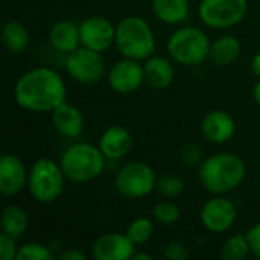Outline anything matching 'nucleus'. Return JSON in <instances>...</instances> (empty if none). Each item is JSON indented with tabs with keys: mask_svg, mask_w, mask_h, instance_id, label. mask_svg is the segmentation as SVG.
<instances>
[{
	"mask_svg": "<svg viewBox=\"0 0 260 260\" xmlns=\"http://www.w3.org/2000/svg\"><path fill=\"white\" fill-rule=\"evenodd\" d=\"M133 145H134V139H133L131 131L120 125L108 126L102 133L99 143H98L105 158L111 161L126 157L129 151L133 149Z\"/></svg>",
	"mask_w": 260,
	"mask_h": 260,
	"instance_id": "dca6fc26",
	"label": "nucleus"
},
{
	"mask_svg": "<svg viewBox=\"0 0 260 260\" xmlns=\"http://www.w3.org/2000/svg\"><path fill=\"white\" fill-rule=\"evenodd\" d=\"M52 125L59 136L66 139H78L84 133L85 119L78 107L64 102L52 111Z\"/></svg>",
	"mask_w": 260,
	"mask_h": 260,
	"instance_id": "f3484780",
	"label": "nucleus"
},
{
	"mask_svg": "<svg viewBox=\"0 0 260 260\" xmlns=\"http://www.w3.org/2000/svg\"><path fill=\"white\" fill-rule=\"evenodd\" d=\"M49 41L50 46L64 55L72 53L81 46V32L79 24L70 20H59L56 21L49 30Z\"/></svg>",
	"mask_w": 260,
	"mask_h": 260,
	"instance_id": "a211bd4d",
	"label": "nucleus"
},
{
	"mask_svg": "<svg viewBox=\"0 0 260 260\" xmlns=\"http://www.w3.org/2000/svg\"><path fill=\"white\" fill-rule=\"evenodd\" d=\"M17 253H18L17 239L6 233H2L0 235V257L2 260H17Z\"/></svg>",
	"mask_w": 260,
	"mask_h": 260,
	"instance_id": "c756f323",
	"label": "nucleus"
},
{
	"mask_svg": "<svg viewBox=\"0 0 260 260\" xmlns=\"http://www.w3.org/2000/svg\"><path fill=\"white\" fill-rule=\"evenodd\" d=\"M105 160L99 146L88 142H76L62 152L59 165L69 181L82 184L102 175Z\"/></svg>",
	"mask_w": 260,
	"mask_h": 260,
	"instance_id": "20e7f679",
	"label": "nucleus"
},
{
	"mask_svg": "<svg viewBox=\"0 0 260 260\" xmlns=\"http://www.w3.org/2000/svg\"><path fill=\"white\" fill-rule=\"evenodd\" d=\"M247 238L250 242V248H251V254L260 260V222L254 224L248 232H247Z\"/></svg>",
	"mask_w": 260,
	"mask_h": 260,
	"instance_id": "2f4dec72",
	"label": "nucleus"
},
{
	"mask_svg": "<svg viewBox=\"0 0 260 260\" xmlns=\"http://www.w3.org/2000/svg\"><path fill=\"white\" fill-rule=\"evenodd\" d=\"M29 171L23 160L12 154L0 158V190L5 197H15L27 187Z\"/></svg>",
	"mask_w": 260,
	"mask_h": 260,
	"instance_id": "4468645a",
	"label": "nucleus"
},
{
	"mask_svg": "<svg viewBox=\"0 0 260 260\" xmlns=\"http://www.w3.org/2000/svg\"><path fill=\"white\" fill-rule=\"evenodd\" d=\"M2 41L8 52L12 55L23 53L30 43V35L27 27L18 20H8L2 29Z\"/></svg>",
	"mask_w": 260,
	"mask_h": 260,
	"instance_id": "4be33fe9",
	"label": "nucleus"
},
{
	"mask_svg": "<svg viewBox=\"0 0 260 260\" xmlns=\"http://www.w3.org/2000/svg\"><path fill=\"white\" fill-rule=\"evenodd\" d=\"M210 44L207 34L193 26H184L171 34L168 38V53L171 59L181 66H200L209 58Z\"/></svg>",
	"mask_w": 260,
	"mask_h": 260,
	"instance_id": "39448f33",
	"label": "nucleus"
},
{
	"mask_svg": "<svg viewBox=\"0 0 260 260\" xmlns=\"http://www.w3.org/2000/svg\"><path fill=\"white\" fill-rule=\"evenodd\" d=\"M251 254L250 242L247 238V233H235L230 238L225 239L221 256L225 260H244Z\"/></svg>",
	"mask_w": 260,
	"mask_h": 260,
	"instance_id": "b1692460",
	"label": "nucleus"
},
{
	"mask_svg": "<svg viewBox=\"0 0 260 260\" xmlns=\"http://www.w3.org/2000/svg\"><path fill=\"white\" fill-rule=\"evenodd\" d=\"M238 218L236 204L225 195H213L200 210V221L210 233L229 232Z\"/></svg>",
	"mask_w": 260,
	"mask_h": 260,
	"instance_id": "9d476101",
	"label": "nucleus"
},
{
	"mask_svg": "<svg viewBox=\"0 0 260 260\" xmlns=\"http://www.w3.org/2000/svg\"><path fill=\"white\" fill-rule=\"evenodd\" d=\"M163 256L169 260H186L189 257V250L184 244L172 241L165 247Z\"/></svg>",
	"mask_w": 260,
	"mask_h": 260,
	"instance_id": "7c9ffc66",
	"label": "nucleus"
},
{
	"mask_svg": "<svg viewBox=\"0 0 260 260\" xmlns=\"http://www.w3.org/2000/svg\"><path fill=\"white\" fill-rule=\"evenodd\" d=\"M242 53V43L235 35H221L210 44L209 58L219 67L232 66Z\"/></svg>",
	"mask_w": 260,
	"mask_h": 260,
	"instance_id": "aec40b11",
	"label": "nucleus"
},
{
	"mask_svg": "<svg viewBox=\"0 0 260 260\" xmlns=\"http://www.w3.org/2000/svg\"><path fill=\"white\" fill-rule=\"evenodd\" d=\"M136 247L126 233L108 232L94 239L91 256L96 260H131L136 254Z\"/></svg>",
	"mask_w": 260,
	"mask_h": 260,
	"instance_id": "ddd939ff",
	"label": "nucleus"
},
{
	"mask_svg": "<svg viewBox=\"0 0 260 260\" xmlns=\"http://www.w3.org/2000/svg\"><path fill=\"white\" fill-rule=\"evenodd\" d=\"M59 260H85V254L78 248H67L59 254Z\"/></svg>",
	"mask_w": 260,
	"mask_h": 260,
	"instance_id": "473e14b6",
	"label": "nucleus"
},
{
	"mask_svg": "<svg viewBox=\"0 0 260 260\" xmlns=\"http://www.w3.org/2000/svg\"><path fill=\"white\" fill-rule=\"evenodd\" d=\"M134 260H151L152 259V256L151 254H148V253H137L136 251V254H134Z\"/></svg>",
	"mask_w": 260,
	"mask_h": 260,
	"instance_id": "c9c22d12",
	"label": "nucleus"
},
{
	"mask_svg": "<svg viewBox=\"0 0 260 260\" xmlns=\"http://www.w3.org/2000/svg\"><path fill=\"white\" fill-rule=\"evenodd\" d=\"M66 180L59 163L52 158H40L34 161L29 169L27 190L35 201L50 204L62 195Z\"/></svg>",
	"mask_w": 260,
	"mask_h": 260,
	"instance_id": "423d86ee",
	"label": "nucleus"
},
{
	"mask_svg": "<svg viewBox=\"0 0 260 260\" xmlns=\"http://www.w3.org/2000/svg\"><path fill=\"white\" fill-rule=\"evenodd\" d=\"M259 137H260V123H259Z\"/></svg>",
	"mask_w": 260,
	"mask_h": 260,
	"instance_id": "e433bc0d",
	"label": "nucleus"
},
{
	"mask_svg": "<svg viewBox=\"0 0 260 260\" xmlns=\"http://www.w3.org/2000/svg\"><path fill=\"white\" fill-rule=\"evenodd\" d=\"M152 216L161 225H174V224H177L180 221L181 210L174 201H171L168 198L166 201H160V203H157L154 206Z\"/></svg>",
	"mask_w": 260,
	"mask_h": 260,
	"instance_id": "a878e982",
	"label": "nucleus"
},
{
	"mask_svg": "<svg viewBox=\"0 0 260 260\" xmlns=\"http://www.w3.org/2000/svg\"><path fill=\"white\" fill-rule=\"evenodd\" d=\"M114 44L122 56L137 61L151 58L157 47L151 24L140 15H128L117 23Z\"/></svg>",
	"mask_w": 260,
	"mask_h": 260,
	"instance_id": "7ed1b4c3",
	"label": "nucleus"
},
{
	"mask_svg": "<svg viewBox=\"0 0 260 260\" xmlns=\"http://www.w3.org/2000/svg\"><path fill=\"white\" fill-rule=\"evenodd\" d=\"M29 227V216L21 206L9 204L2 212V233L20 239Z\"/></svg>",
	"mask_w": 260,
	"mask_h": 260,
	"instance_id": "5701e85b",
	"label": "nucleus"
},
{
	"mask_svg": "<svg viewBox=\"0 0 260 260\" xmlns=\"http://www.w3.org/2000/svg\"><path fill=\"white\" fill-rule=\"evenodd\" d=\"M184 180L181 177H178L177 174H163L158 177L157 180V189L160 192V195H163L165 198H177L184 192Z\"/></svg>",
	"mask_w": 260,
	"mask_h": 260,
	"instance_id": "bb28decb",
	"label": "nucleus"
},
{
	"mask_svg": "<svg viewBox=\"0 0 260 260\" xmlns=\"http://www.w3.org/2000/svg\"><path fill=\"white\" fill-rule=\"evenodd\" d=\"M248 12V0H201L198 17L210 29L238 26Z\"/></svg>",
	"mask_w": 260,
	"mask_h": 260,
	"instance_id": "6e6552de",
	"label": "nucleus"
},
{
	"mask_svg": "<svg viewBox=\"0 0 260 260\" xmlns=\"http://www.w3.org/2000/svg\"><path fill=\"white\" fill-rule=\"evenodd\" d=\"M108 84L117 94H133L140 90L145 81V67L137 59L122 58L110 67Z\"/></svg>",
	"mask_w": 260,
	"mask_h": 260,
	"instance_id": "9b49d317",
	"label": "nucleus"
},
{
	"mask_svg": "<svg viewBox=\"0 0 260 260\" xmlns=\"http://www.w3.org/2000/svg\"><path fill=\"white\" fill-rule=\"evenodd\" d=\"M157 174L154 168L142 160L125 163L116 174V190L131 200H140L151 195L157 189Z\"/></svg>",
	"mask_w": 260,
	"mask_h": 260,
	"instance_id": "0eeeda50",
	"label": "nucleus"
},
{
	"mask_svg": "<svg viewBox=\"0 0 260 260\" xmlns=\"http://www.w3.org/2000/svg\"><path fill=\"white\" fill-rule=\"evenodd\" d=\"M55 257L52 250L40 242H26L18 247L17 260H52Z\"/></svg>",
	"mask_w": 260,
	"mask_h": 260,
	"instance_id": "cd10ccee",
	"label": "nucleus"
},
{
	"mask_svg": "<svg viewBox=\"0 0 260 260\" xmlns=\"http://www.w3.org/2000/svg\"><path fill=\"white\" fill-rule=\"evenodd\" d=\"M247 177L242 157L232 152H218L203 160L198 166L201 186L212 195H227L236 190Z\"/></svg>",
	"mask_w": 260,
	"mask_h": 260,
	"instance_id": "f03ea898",
	"label": "nucleus"
},
{
	"mask_svg": "<svg viewBox=\"0 0 260 260\" xmlns=\"http://www.w3.org/2000/svg\"><path fill=\"white\" fill-rule=\"evenodd\" d=\"M236 122L225 110H212L201 120L203 137L213 145H224L233 139Z\"/></svg>",
	"mask_w": 260,
	"mask_h": 260,
	"instance_id": "2eb2a0df",
	"label": "nucleus"
},
{
	"mask_svg": "<svg viewBox=\"0 0 260 260\" xmlns=\"http://www.w3.org/2000/svg\"><path fill=\"white\" fill-rule=\"evenodd\" d=\"M251 69H253V72H254V75L260 78V52H257L256 55H254V58H253V61H251Z\"/></svg>",
	"mask_w": 260,
	"mask_h": 260,
	"instance_id": "72a5a7b5",
	"label": "nucleus"
},
{
	"mask_svg": "<svg viewBox=\"0 0 260 260\" xmlns=\"http://www.w3.org/2000/svg\"><path fill=\"white\" fill-rule=\"evenodd\" d=\"M145 81L154 90H166L172 85L175 78V70L172 62L165 56L152 55L143 64Z\"/></svg>",
	"mask_w": 260,
	"mask_h": 260,
	"instance_id": "6ab92c4d",
	"label": "nucleus"
},
{
	"mask_svg": "<svg viewBox=\"0 0 260 260\" xmlns=\"http://www.w3.org/2000/svg\"><path fill=\"white\" fill-rule=\"evenodd\" d=\"M129 239L136 244V245H143L146 244L154 233V222L149 218H136L134 221L129 222L126 232H125Z\"/></svg>",
	"mask_w": 260,
	"mask_h": 260,
	"instance_id": "393cba45",
	"label": "nucleus"
},
{
	"mask_svg": "<svg viewBox=\"0 0 260 260\" xmlns=\"http://www.w3.org/2000/svg\"><path fill=\"white\" fill-rule=\"evenodd\" d=\"M64 67L73 81L84 85H93L105 75V61L102 53L84 46H79L67 55Z\"/></svg>",
	"mask_w": 260,
	"mask_h": 260,
	"instance_id": "1a4fd4ad",
	"label": "nucleus"
},
{
	"mask_svg": "<svg viewBox=\"0 0 260 260\" xmlns=\"http://www.w3.org/2000/svg\"><path fill=\"white\" fill-rule=\"evenodd\" d=\"M253 99H254V102L260 107V78L259 81L254 84V87H253Z\"/></svg>",
	"mask_w": 260,
	"mask_h": 260,
	"instance_id": "f704fd0d",
	"label": "nucleus"
},
{
	"mask_svg": "<svg viewBox=\"0 0 260 260\" xmlns=\"http://www.w3.org/2000/svg\"><path fill=\"white\" fill-rule=\"evenodd\" d=\"M81 46L105 52L116 43V26L104 15H91L79 24Z\"/></svg>",
	"mask_w": 260,
	"mask_h": 260,
	"instance_id": "f8f14e48",
	"label": "nucleus"
},
{
	"mask_svg": "<svg viewBox=\"0 0 260 260\" xmlns=\"http://www.w3.org/2000/svg\"><path fill=\"white\" fill-rule=\"evenodd\" d=\"M17 105L32 113H52L67 102V87L62 76L50 67H35L23 73L14 87Z\"/></svg>",
	"mask_w": 260,
	"mask_h": 260,
	"instance_id": "f257e3e1",
	"label": "nucleus"
},
{
	"mask_svg": "<svg viewBox=\"0 0 260 260\" xmlns=\"http://www.w3.org/2000/svg\"><path fill=\"white\" fill-rule=\"evenodd\" d=\"M180 155H181V160L184 161V165H187V166H200L204 160L201 148L193 143L184 145L180 151Z\"/></svg>",
	"mask_w": 260,
	"mask_h": 260,
	"instance_id": "c85d7f7f",
	"label": "nucleus"
},
{
	"mask_svg": "<svg viewBox=\"0 0 260 260\" xmlns=\"http://www.w3.org/2000/svg\"><path fill=\"white\" fill-rule=\"evenodd\" d=\"M155 17L165 24H181L190 12L189 0H151Z\"/></svg>",
	"mask_w": 260,
	"mask_h": 260,
	"instance_id": "412c9836",
	"label": "nucleus"
}]
</instances>
